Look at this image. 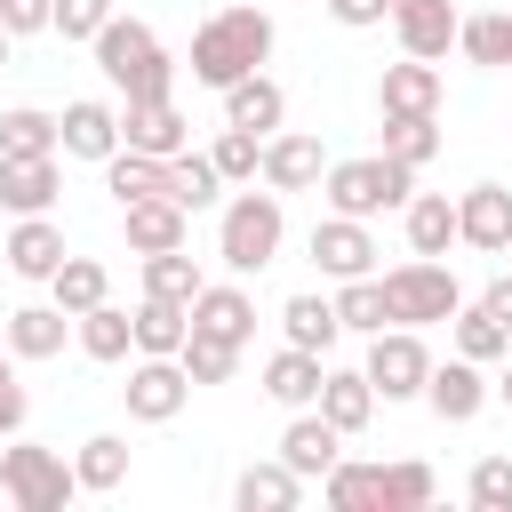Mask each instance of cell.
<instances>
[{"instance_id":"cell-39","label":"cell","mask_w":512,"mask_h":512,"mask_svg":"<svg viewBox=\"0 0 512 512\" xmlns=\"http://www.w3.org/2000/svg\"><path fill=\"white\" fill-rule=\"evenodd\" d=\"M456 48H464V64H512V8L464 16V24H456Z\"/></svg>"},{"instance_id":"cell-21","label":"cell","mask_w":512,"mask_h":512,"mask_svg":"<svg viewBox=\"0 0 512 512\" xmlns=\"http://www.w3.org/2000/svg\"><path fill=\"white\" fill-rule=\"evenodd\" d=\"M120 224H128V248L136 256H160V248H184L192 240V208H176V200H128Z\"/></svg>"},{"instance_id":"cell-47","label":"cell","mask_w":512,"mask_h":512,"mask_svg":"<svg viewBox=\"0 0 512 512\" xmlns=\"http://www.w3.org/2000/svg\"><path fill=\"white\" fill-rule=\"evenodd\" d=\"M0 24L24 40V32H56V0H0Z\"/></svg>"},{"instance_id":"cell-8","label":"cell","mask_w":512,"mask_h":512,"mask_svg":"<svg viewBox=\"0 0 512 512\" xmlns=\"http://www.w3.org/2000/svg\"><path fill=\"white\" fill-rule=\"evenodd\" d=\"M120 400H128V416H136V424H168V416H184L192 376H184V360H168V352H136V368H128Z\"/></svg>"},{"instance_id":"cell-32","label":"cell","mask_w":512,"mask_h":512,"mask_svg":"<svg viewBox=\"0 0 512 512\" xmlns=\"http://www.w3.org/2000/svg\"><path fill=\"white\" fill-rule=\"evenodd\" d=\"M216 192H224V168H216L208 152H192V144H184V152L168 160V200L200 216V208H216Z\"/></svg>"},{"instance_id":"cell-30","label":"cell","mask_w":512,"mask_h":512,"mask_svg":"<svg viewBox=\"0 0 512 512\" xmlns=\"http://www.w3.org/2000/svg\"><path fill=\"white\" fill-rule=\"evenodd\" d=\"M72 472H80V496H112L128 480V440L120 432H88L80 456H72Z\"/></svg>"},{"instance_id":"cell-19","label":"cell","mask_w":512,"mask_h":512,"mask_svg":"<svg viewBox=\"0 0 512 512\" xmlns=\"http://www.w3.org/2000/svg\"><path fill=\"white\" fill-rule=\"evenodd\" d=\"M320 376H328V352H304V344H280L264 360V392L280 408H320Z\"/></svg>"},{"instance_id":"cell-2","label":"cell","mask_w":512,"mask_h":512,"mask_svg":"<svg viewBox=\"0 0 512 512\" xmlns=\"http://www.w3.org/2000/svg\"><path fill=\"white\" fill-rule=\"evenodd\" d=\"M88 48H96V72H104L128 104H144V96H176V64H168V48H160V32H152V24L112 16Z\"/></svg>"},{"instance_id":"cell-37","label":"cell","mask_w":512,"mask_h":512,"mask_svg":"<svg viewBox=\"0 0 512 512\" xmlns=\"http://www.w3.org/2000/svg\"><path fill=\"white\" fill-rule=\"evenodd\" d=\"M320 496H328V512H384V464H344L336 456V472L320 480Z\"/></svg>"},{"instance_id":"cell-13","label":"cell","mask_w":512,"mask_h":512,"mask_svg":"<svg viewBox=\"0 0 512 512\" xmlns=\"http://www.w3.org/2000/svg\"><path fill=\"white\" fill-rule=\"evenodd\" d=\"M456 0H392V32H400V56H424V64H440L448 48H456Z\"/></svg>"},{"instance_id":"cell-20","label":"cell","mask_w":512,"mask_h":512,"mask_svg":"<svg viewBox=\"0 0 512 512\" xmlns=\"http://www.w3.org/2000/svg\"><path fill=\"white\" fill-rule=\"evenodd\" d=\"M56 120H64V152H72V160H96V168H104V160L120 152V112H112V104L80 96V104H64Z\"/></svg>"},{"instance_id":"cell-53","label":"cell","mask_w":512,"mask_h":512,"mask_svg":"<svg viewBox=\"0 0 512 512\" xmlns=\"http://www.w3.org/2000/svg\"><path fill=\"white\" fill-rule=\"evenodd\" d=\"M8 360H16V352H0V376H8Z\"/></svg>"},{"instance_id":"cell-16","label":"cell","mask_w":512,"mask_h":512,"mask_svg":"<svg viewBox=\"0 0 512 512\" xmlns=\"http://www.w3.org/2000/svg\"><path fill=\"white\" fill-rule=\"evenodd\" d=\"M336 456H344V432H336L328 416L296 408V416H288V432H280V464H288V472H304V480H328V472H336Z\"/></svg>"},{"instance_id":"cell-35","label":"cell","mask_w":512,"mask_h":512,"mask_svg":"<svg viewBox=\"0 0 512 512\" xmlns=\"http://www.w3.org/2000/svg\"><path fill=\"white\" fill-rule=\"evenodd\" d=\"M184 336H192V304H168V296H144L136 304V352H184Z\"/></svg>"},{"instance_id":"cell-17","label":"cell","mask_w":512,"mask_h":512,"mask_svg":"<svg viewBox=\"0 0 512 512\" xmlns=\"http://www.w3.org/2000/svg\"><path fill=\"white\" fill-rule=\"evenodd\" d=\"M56 192H64L56 152H40V160L0 152V208H8V216H48V208H56Z\"/></svg>"},{"instance_id":"cell-42","label":"cell","mask_w":512,"mask_h":512,"mask_svg":"<svg viewBox=\"0 0 512 512\" xmlns=\"http://www.w3.org/2000/svg\"><path fill=\"white\" fill-rule=\"evenodd\" d=\"M176 360H184V376H192V384H232V368H240V344H224V336H200V328H192Z\"/></svg>"},{"instance_id":"cell-52","label":"cell","mask_w":512,"mask_h":512,"mask_svg":"<svg viewBox=\"0 0 512 512\" xmlns=\"http://www.w3.org/2000/svg\"><path fill=\"white\" fill-rule=\"evenodd\" d=\"M8 40H16V32H8V24H0V64H8Z\"/></svg>"},{"instance_id":"cell-25","label":"cell","mask_w":512,"mask_h":512,"mask_svg":"<svg viewBox=\"0 0 512 512\" xmlns=\"http://www.w3.org/2000/svg\"><path fill=\"white\" fill-rule=\"evenodd\" d=\"M376 104H384V112H440V64H424V56H400V64H384V80H376Z\"/></svg>"},{"instance_id":"cell-6","label":"cell","mask_w":512,"mask_h":512,"mask_svg":"<svg viewBox=\"0 0 512 512\" xmlns=\"http://www.w3.org/2000/svg\"><path fill=\"white\" fill-rule=\"evenodd\" d=\"M384 304H392L400 328H432V320H456L464 288H456V272L440 256H408V264L384 272Z\"/></svg>"},{"instance_id":"cell-46","label":"cell","mask_w":512,"mask_h":512,"mask_svg":"<svg viewBox=\"0 0 512 512\" xmlns=\"http://www.w3.org/2000/svg\"><path fill=\"white\" fill-rule=\"evenodd\" d=\"M112 24V0H56V32L64 40H96Z\"/></svg>"},{"instance_id":"cell-54","label":"cell","mask_w":512,"mask_h":512,"mask_svg":"<svg viewBox=\"0 0 512 512\" xmlns=\"http://www.w3.org/2000/svg\"><path fill=\"white\" fill-rule=\"evenodd\" d=\"M0 448H8V432H0Z\"/></svg>"},{"instance_id":"cell-22","label":"cell","mask_w":512,"mask_h":512,"mask_svg":"<svg viewBox=\"0 0 512 512\" xmlns=\"http://www.w3.org/2000/svg\"><path fill=\"white\" fill-rule=\"evenodd\" d=\"M64 256H72V248H64L56 216H16V232H8V272H16V280H56Z\"/></svg>"},{"instance_id":"cell-28","label":"cell","mask_w":512,"mask_h":512,"mask_svg":"<svg viewBox=\"0 0 512 512\" xmlns=\"http://www.w3.org/2000/svg\"><path fill=\"white\" fill-rule=\"evenodd\" d=\"M104 192H112L120 208H128V200H168V160H152V152H128V144H120V152L104 160Z\"/></svg>"},{"instance_id":"cell-18","label":"cell","mask_w":512,"mask_h":512,"mask_svg":"<svg viewBox=\"0 0 512 512\" xmlns=\"http://www.w3.org/2000/svg\"><path fill=\"white\" fill-rule=\"evenodd\" d=\"M64 336H72V312H64V304H16L8 328H0V344H8L16 360H56Z\"/></svg>"},{"instance_id":"cell-24","label":"cell","mask_w":512,"mask_h":512,"mask_svg":"<svg viewBox=\"0 0 512 512\" xmlns=\"http://www.w3.org/2000/svg\"><path fill=\"white\" fill-rule=\"evenodd\" d=\"M320 416L352 440V432H368V416H376V384H368V368H328L320 376Z\"/></svg>"},{"instance_id":"cell-26","label":"cell","mask_w":512,"mask_h":512,"mask_svg":"<svg viewBox=\"0 0 512 512\" xmlns=\"http://www.w3.org/2000/svg\"><path fill=\"white\" fill-rule=\"evenodd\" d=\"M232 504H240V512H296V504H304V472H288L280 456H272V464H248V472L232 480Z\"/></svg>"},{"instance_id":"cell-11","label":"cell","mask_w":512,"mask_h":512,"mask_svg":"<svg viewBox=\"0 0 512 512\" xmlns=\"http://www.w3.org/2000/svg\"><path fill=\"white\" fill-rule=\"evenodd\" d=\"M488 392H496V384H488L480 360H464V352H456V360H432V376H424V400H432L440 424H472V416L488 408Z\"/></svg>"},{"instance_id":"cell-3","label":"cell","mask_w":512,"mask_h":512,"mask_svg":"<svg viewBox=\"0 0 512 512\" xmlns=\"http://www.w3.org/2000/svg\"><path fill=\"white\" fill-rule=\"evenodd\" d=\"M320 200L336 208V216H384V208H408L416 200V168L408 160H392V152H368V160H328V176H320Z\"/></svg>"},{"instance_id":"cell-34","label":"cell","mask_w":512,"mask_h":512,"mask_svg":"<svg viewBox=\"0 0 512 512\" xmlns=\"http://www.w3.org/2000/svg\"><path fill=\"white\" fill-rule=\"evenodd\" d=\"M280 328H288V344H304V352H328V344L344 336L336 296H288V304H280Z\"/></svg>"},{"instance_id":"cell-45","label":"cell","mask_w":512,"mask_h":512,"mask_svg":"<svg viewBox=\"0 0 512 512\" xmlns=\"http://www.w3.org/2000/svg\"><path fill=\"white\" fill-rule=\"evenodd\" d=\"M464 496H472L480 512H512V456H480L472 480H464Z\"/></svg>"},{"instance_id":"cell-7","label":"cell","mask_w":512,"mask_h":512,"mask_svg":"<svg viewBox=\"0 0 512 512\" xmlns=\"http://www.w3.org/2000/svg\"><path fill=\"white\" fill-rule=\"evenodd\" d=\"M368 384H376V400H424V376H432V352H424V336L416 328H376L368 336Z\"/></svg>"},{"instance_id":"cell-50","label":"cell","mask_w":512,"mask_h":512,"mask_svg":"<svg viewBox=\"0 0 512 512\" xmlns=\"http://www.w3.org/2000/svg\"><path fill=\"white\" fill-rule=\"evenodd\" d=\"M480 304H488V312L512 328V272H504V280H488V288H480Z\"/></svg>"},{"instance_id":"cell-38","label":"cell","mask_w":512,"mask_h":512,"mask_svg":"<svg viewBox=\"0 0 512 512\" xmlns=\"http://www.w3.org/2000/svg\"><path fill=\"white\" fill-rule=\"evenodd\" d=\"M48 296L80 320L88 304H104V296H112V272H104L96 256H64V264H56V280H48Z\"/></svg>"},{"instance_id":"cell-12","label":"cell","mask_w":512,"mask_h":512,"mask_svg":"<svg viewBox=\"0 0 512 512\" xmlns=\"http://www.w3.org/2000/svg\"><path fill=\"white\" fill-rule=\"evenodd\" d=\"M456 240L480 256H504L512 248V184H472L456 200Z\"/></svg>"},{"instance_id":"cell-27","label":"cell","mask_w":512,"mask_h":512,"mask_svg":"<svg viewBox=\"0 0 512 512\" xmlns=\"http://www.w3.org/2000/svg\"><path fill=\"white\" fill-rule=\"evenodd\" d=\"M72 336H80L88 360H128V352H136V312H120V304L104 296V304H88V312L72 320Z\"/></svg>"},{"instance_id":"cell-29","label":"cell","mask_w":512,"mask_h":512,"mask_svg":"<svg viewBox=\"0 0 512 512\" xmlns=\"http://www.w3.org/2000/svg\"><path fill=\"white\" fill-rule=\"evenodd\" d=\"M400 216H408V256H448L456 248V200L448 192H416Z\"/></svg>"},{"instance_id":"cell-33","label":"cell","mask_w":512,"mask_h":512,"mask_svg":"<svg viewBox=\"0 0 512 512\" xmlns=\"http://www.w3.org/2000/svg\"><path fill=\"white\" fill-rule=\"evenodd\" d=\"M336 320H344L352 336L400 328V320H392V304H384V272H360V280H344V288H336Z\"/></svg>"},{"instance_id":"cell-31","label":"cell","mask_w":512,"mask_h":512,"mask_svg":"<svg viewBox=\"0 0 512 512\" xmlns=\"http://www.w3.org/2000/svg\"><path fill=\"white\" fill-rule=\"evenodd\" d=\"M64 144V120L56 112H40V104H16V112H0V152H16V160H40V152H56Z\"/></svg>"},{"instance_id":"cell-10","label":"cell","mask_w":512,"mask_h":512,"mask_svg":"<svg viewBox=\"0 0 512 512\" xmlns=\"http://www.w3.org/2000/svg\"><path fill=\"white\" fill-rule=\"evenodd\" d=\"M312 264H320L328 280H360V272H376V240H368V224L328 208V216L312 224Z\"/></svg>"},{"instance_id":"cell-5","label":"cell","mask_w":512,"mask_h":512,"mask_svg":"<svg viewBox=\"0 0 512 512\" xmlns=\"http://www.w3.org/2000/svg\"><path fill=\"white\" fill-rule=\"evenodd\" d=\"M0 496H8L16 512H64V504L80 496V472H72L56 448H40V440H8V448H0Z\"/></svg>"},{"instance_id":"cell-9","label":"cell","mask_w":512,"mask_h":512,"mask_svg":"<svg viewBox=\"0 0 512 512\" xmlns=\"http://www.w3.org/2000/svg\"><path fill=\"white\" fill-rule=\"evenodd\" d=\"M120 144L152 152V160H176L192 144V120L176 112V96H144V104H120Z\"/></svg>"},{"instance_id":"cell-43","label":"cell","mask_w":512,"mask_h":512,"mask_svg":"<svg viewBox=\"0 0 512 512\" xmlns=\"http://www.w3.org/2000/svg\"><path fill=\"white\" fill-rule=\"evenodd\" d=\"M208 160L224 168V184H256V176H264V136H256V128H224Z\"/></svg>"},{"instance_id":"cell-44","label":"cell","mask_w":512,"mask_h":512,"mask_svg":"<svg viewBox=\"0 0 512 512\" xmlns=\"http://www.w3.org/2000/svg\"><path fill=\"white\" fill-rule=\"evenodd\" d=\"M440 496V480H432V464H384V512H424Z\"/></svg>"},{"instance_id":"cell-14","label":"cell","mask_w":512,"mask_h":512,"mask_svg":"<svg viewBox=\"0 0 512 512\" xmlns=\"http://www.w3.org/2000/svg\"><path fill=\"white\" fill-rule=\"evenodd\" d=\"M328 176V152H320V136H304V128H280V136H264V184L272 192H312Z\"/></svg>"},{"instance_id":"cell-49","label":"cell","mask_w":512,"mask_h":512,"mask_svg":"<svg viewBox=\"0 0 512 512\" xmlns=\"http://www.w3.org/2000/svg\"><path fill=\"white\" fill-rule=\"evenodd\" d=\"M24 416H32V400H24V384H16V368H8V376H0V432L16 440V432H24Z\"/></svg>"},{"instance_id":"cell-51","label":"cell","mask_w":512,"mask_h":512,"mask_svg":"<svg viewBox=\"0 0 512 512\" xmlns=\"http://www.w3.org/2000/svg\"><path fill=\"white\" fill-rule=\"evenodd\" d=\"M496 400L512 408V352H504V376H496Z\"/></svg>"},{"instance_id":"cell-36","label":"cell","mask_w":512,"mask_h":512,"mask_svg":"<svg viewBox=\"0 0 512 512\" xmlns=\"http://www.w3.org/2000/svg\"><path fill=\"white\" fill-rule=\"evenodd\" d=\"M448 328H456V352H464V360H480V368H496V360L512 352V328H504L488 304H456V320H448Z\"/></svg>"},{"instance_id":"cell-4","label":"cell","mask_w":512,"mask_h":512,"mask_svg":"<svg viewBox=\"0 0 512 512\" xmlns=\"http://www.w3.org/2000/svg\"><path fill=\"white\" fill-rule=\"evenodd\" d=\"M280 240H288V216H280V192L264 184H248V192H232L224 200V216H216V256H224V272H264L272 256H280Z\"/></svg>"},{"instance_id":"cell-41","label":"cell","mask_w":512,"mask_h":512,"mask_svg":"<svg viewBox=\"0 0 512 512\" xmlns=\"http://www.w3.org/2000/svg\"><path fill=\"white\" fill-rule=\"evenodd\" d=\"M208 280H200V264L184 256V248H160V256H144V296H168V304H192Z\"/></svg>"},{"instance_id":"cell-40","label":"cell","mask_w":512,"mask_h":512,"mask_svg":"<svg viewBox=\"0 0 512 512\" xmlns=\"http://www.w3.org/2000/svg\"><path fill=\"white\" fill-rule=\"evenodd\" d=\"M384 152L408 160V168H424L440 152V120L432 112H384Z\"/></svg>"},{"instance_id":"cell-15","label":"cell","mask_w":512,"mask_h":512,"mask_svg":"<svg viewBox=\"0 0 512 512\" xmlns=\"http://www.w3.org/2000/svg\"><path fill=\"white\" fill-rule=\"evenodd\" d=\"M192 328H200V336H224V344L248 352V336H256V296H248L240 280H208V288L192 296Z\"/></svg>"},{"instance_id":"cell-23","label":"cell","mask_w":512,"mask_h":512,"mask_svg":"<svg viewBox=\"0 0 512 512\" xmlns=\"http://www.w3.org/2000/svg\"><path fill=\"white\" fill-rule=\"evenodd\" d=\"M280 120H288V96H280V80L248 72V80H232V88H224V128H256V136H280Z\"/></svg>"},{"instance_id":"cell-1","label":"cell","mask_w":512,"mask_h":512,"mask_svg":"<svg viewBox=\"0 0 512 512\" xmlns=\"http://www.w3.org/2000/svg\"><path fill=\"white\" fill-rule=\"evenodd\" d=\"M264 56H272V16L264 8H216L200 32H192V80L200 88H232V80H248V72H264Z\"/></svg>"},{"instance_id":"cell-48","label":"cell","mask_w":512,"mask_h":512,"mask_svg":"<svg viewBox=\"0 0 512 512\" xmlns=\"http://www.w3.org/2000/svg\"><path fill=\"white\" fill-rule=\"evenodd\" d=\"M328 16H336L344 32H368V24H384V16H392V0H328Z\"/></svg>"}]
</instances>
